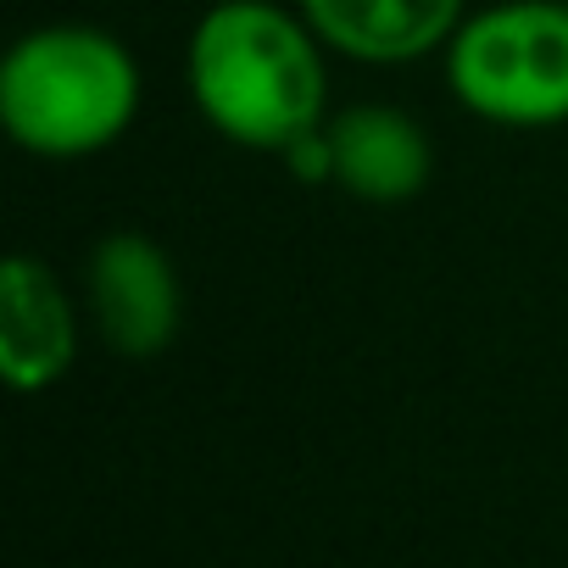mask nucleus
Here are the masks:
<instances>
[{
	"mask_svg": "<svg viewBox=\"0 0 568 568\" xmlns=\"http://www.w3.org/2000/svg\"><path fill=\"white\" fill-rule=\"evenodd\" d=\"M324 57L329 51L302 12L278 7V0H234V7H206L190 29L184 79L212 134L278 156L302 134L324 129Z\"/></svg>",
	"mask_w": 568,
	"mask_h": 568,
	"instance_id": "obj_1",
	"label": "nucleus"
},
{
	"mask_svg": "<svg viewBox=\"0 0 568 568\" xmlns=\"http://www.w3.org/2000/svg\"><path fill=\"white\" fill-rule=\"evenodd\" d=\"M134 51L90 23L29 29L0 62V123L45 162H79L118 145L140 118Z\"/></svg>",
	"mask_w": 568,
	"mask_h": 568,
	"instance_id": "obj_2",
	"label": "nucleus"
},
{
	"mask_svg": "<svg viewBox=\"0 0 568 568\" xmlns=\"http://www.w3.org/2000/svg\"><path fill=\"white\" fill-rule=\"evenodd\" d=\"M452 95L501 129L568 123V0H496L446 45Z\"/></svg>",
	"mask_w": 568,
	"mask_h": 568,
	"instance_id": "obj_3",
	"label": "nucleus"
},
{
	"mask_svg": "<svg viewBox=\"0 0 568 568\" xmlns=\"http://www.w3.org/2000/svg\"><path fill=\"white\" fill-rule=\"evenodd\" d=\"M84 284H90V318L118 357L151 363L173 346L184 324V291H179L173 256L151 234L140 229L101 234L90 251Z\"/></svg>",
	"mask_w": 568,
	"mask_h": 568,
	"instance_id": "obj_4",
	"label": "nucleus"
},
{
	"mask_svg": "<svg viewBox=\"0 0 568 568\" xmlns=\"http://www.w3.org/2000/svg\"><path fill=\"white\" fill-rule=\"evenodd\" d=\"M79 357V307L40 256H7L0 267V374L34 396L68 379Z\"/></svg>",
	"mask_w": 568,
	"mask_h": 568,
	"instance_id": "obj_5",
	"label": "nucleus"
},
{
	"mask_svg": "<svg viewBox=\"0 0 568 568\" xmlns=\"http://www.w3.org/2000/svg\"><path fill=\"white\" fill-rule=\"evenodd\" d=\"M324 51L363 68H407L452 45L468 0H296Z\"/></svg>",
	"mask_w": 568,
	"mask_h": 568,
	"instance_id": "obj_6",
	"label": "nucleus"
},
{
	"mask_svg": "<svg viewBox=\"0 0 568 568\" xmlns=\"http://www.w3.org/2000/svg\"><path fill=\"white\" fill-rule=\"evenodd\" d=\"M324 129L335 145V184L368 206L413 201L435 173V145L402 106H352Z\"/></svg>",
	"mask_w": 568,
	"mask_h": 568,
	"instance_id": "obj_7",
	"label": "nucleus"
},
{
	"mask_svg": "<svg viewBox=\"0 0 568 568\" xmlns=\"http://www.w3.org/2000/svg\"><path fill=\"white\" fill-rule=\"evenodd\" d=\"M278 162L291 168L302 184H335V145H329V129H313V134H302L296 145H284Z\"/></svg>",
	"mask_w": 568,
	"mask_h": 568,
	"instance_id": "obj_8",
	"label": "nucleus"
},
{
	"mask_svg": "<svg viewBox=\"0 0 568 568\" xmlns=\"http://www.w3.org/2000/svg\"><path fill=\"white\" fill-rule=\"evenodd\" d=\"M206 7H234V0H206Z\"/></svg>",
	"mask_w": 568,
	"mask_h": 568,
	"instance_id": "obj_9",
	"label": "nucleus"
}]
</instances>
